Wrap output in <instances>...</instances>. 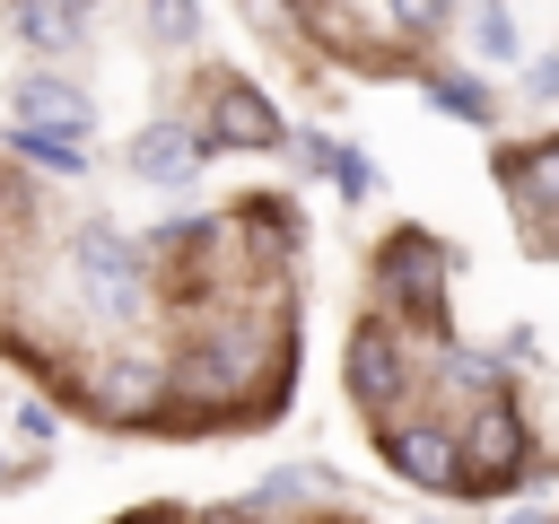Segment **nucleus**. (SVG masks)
<instances>
[{
    "label": "nucleus",
    "mask_w": 559,
    "mask_h": 524,
    "mask_svg": "<svg viewBox=\"0 0 559 524\" xmlns=\"http://www.w3.org/2000/svg\"><path fill=\"white\" fill-rule=\"evenodd\" d=\"M0 472H9V463H0Z\"/></svg>",
    "instance_id": "c85d7f7f"
},
{
    "label": "nucleus",
    "mask_w": 559,
    "mask_h": 524,
    "mask_svg": "<svg viewBox=\"0 0 559 524\" xmlns=\"http://www.w3.org/2000/svg\"><path fill=\"white\" fill-rule=\"evenodd\" d=\"M70 9H105V0H70Z\"/></svg>",
    "instance_id": "a878e982"
},
{
    "label": "nucleus",
    "mask_w": 559,
    "mask_h": 524,
    "mask_svg": "<svg viewBox=\"0 0 559 524\" xmlns=\"http://www.w3.org/2000/svg\"><path fill=\"white\" fill-rule=\"evenodd\" d=\"M463 35H472L480 61H524V26H515L507 0H463Z\"/></svg>",
    "instance_id": "2eb2a0df"
},
{
    "label": "nucleus",
    "mask_w": 559,
    "mask_h": 524,
    "mask_svg": "<svg viewBox=\"0 0 559 524\" xmlns=\"http://www.w3.org/2000/svg\"><path fill=\"white\" fill-rule=\"evenodd\" d=\"M376 297L419 341H445V323H454V245L428 236V227H393L376 245Z\"/></svg>",
    "instance_id": "f03ea898"
},
{
    "label": "nucleus",
    "mask_w": 559,
    "mask_h": 524,
    "mask_svg": "<svg viewBox=\"0 0 559 524\" xmlns=\"http://www.w3.org/2000/svg\"><path fill=\"white\" fill-rule=\"evenodd\" d=\"M79 410L105 419V428H166L175 410V349H114L87 384H79Z\"/></svg>",
    "instance_id": "39448f33"
},
{
    "label": "nucleus",
    "mask_w": 559,
    "mask_h": 524,
    "mask_svg": "<svg viewBox=\"0 0 559 524\" xmlns=\"http://www.w3.org/2000/svg\"><path fill=\"white\" fill-rule=\"evenodd\" d=\"M454 437H463V489L454 498H515L524 489V472H533V419H524V402L507 384L480 393L454 419Z\"/></svg>",
    "instance_id": "7ed1b4c3"
},
{
    "label": "nucleus",
    "mask_w": 559,
    "mask_h": 524,
    "mask_svg": "<svg viewBox=\"0 0 559 524\" xmlns=\"http://www.w3.org/2000/svg\"><path fill=\"white\" fill-rule=\"evenodd\" d=\"M384 26H393L402 44H437V35L463 26V0H384Z\"/></svg>",
    "instance_id": "dca6fc26"
},
{
    "label": "nucleus",
    "mask_w": 559,
    "mask_h": 524,
    "mask_svg": "<svg viewBox=\"0 0 559 524\" xmlns=\"http://www.w3.org/2000/svg\"><path fill=\"white\" fill-rule=\"evenodd\" d=\"M192 524H271V515H262V507H253V498H236V507H201V515H192Z\"/></svg>",
    "instance_id": "5701e85b"
},
{
    "label": "nucleus",
    "mask_w": 559,
    "mask_h": 524,
    "mask_svg": "<svg viewBox=\"0 0 559 524\" xmlns=\"http://www.w3.org/2000/svg\"><path fill=\"white\" fill-rule=\"evenodd\" d=\"M148 35L157 44H192L201 35V0H148Z\"/></svg>",
    "instance_id": "6ab92c4d"
},
{
    "label": "nucleus",
    "mask_w": 559,
    "mask_h": 524,
    "mask_svg": "<svg viewBox=\"0 0 559 524\" xmlns=\"http://www.w3.org/2000/svg\"><path fill=\"white\" fill-rule=\"evenodd\" d=\"M201 140H210V157H262V148H288V114L271 105V87L218 79L210 114H201Z\"/></svg>",
    "instance_id": "0eeeda50"
},
{
    "label": "nucleus",
    "mask_w": 559,
    "mask_h": 524,
    "mask_svg": "<svg viewBox=\"0 0 559 524\" xmlns=\"http://www.w3.org/2000/svg\"><path fill=\"white\" fill-rule=\"evenodd\" d=\"M131 175L140 183H157V192H175V183H192L201 166H210V140H201V122H183V114H157V122H140L131 131Z\"/></svg>",
    "instance_id": "6e6552de"
},
{
    "label": "nucleus",
    "mask_w": 559,
    "mask_h": 524,
    "mask_svg": "<svg viewBox=\"0 0 559 524\" xmlns=\"http://www.w3.org/2000/svg\"><path fill=\"white\" fill-rule=\"evenodd\" d=\"M17 44L26 52H79L87 44V9H70V0H17Z\"/></svg>",
    "instance_id": "ddd939ff"
},
{
    "label": "nucleus",
    "mask_w": 559,
    "mask_h": 524,
    "mask_svg": "<svg viewBox=\"0 0 559 524\" xmlns=\"http://www.w3.org/2000/svg\"><path fill=\"white\" fill-rule=\"evenodd\" d=\"M437 376L480 402V393H498V384L515 376V358H507V349H472V341H437Z\"/></svg>",
    "instance_id": "4468645a"
},
{
    "label": "nucleus",
    "mask_w": 559,
    "mask_h": 524,
    "mask_svg": "<svg viewBox=\"0 0 559 524\" xmlns=\"http://www.w3.org/2000/svg\"><path fill=\"white\" fill-rule=\"evenodd\" d=\"M332 489H341V480H332L323 463H288V472H271V480H253V507H262V515H280L288 498H332Z\"/></svg>",
    "instance_id": "f3484780"
},
{
    "label": "nucleus",
    "mask_w": 559,
    "mask_h": 524,
    "mask_svg": "<svg viewBox=\"0 0 559 524\" xmlns=\"http://www.w3.org/2000/svg\"><path fill=\"white\" fill-rule=\"evenodd\" d=\"M323 524H349V515H323Z\"/></svg>",
    "instance_id": "bb28decb"
},
{
    "label": "nucleus",
    "mask_w": 559,
    "mask_h": 524,
    "mask_svg": "<svg viewBox=\"0 0 559 524\" xmlns=\"http://www.w3.org/2000/svg\"><path fill=\"white\" fill-rule=\"evenodd\" d=\"M524 96H559V52H542V61H524Z\"/></svg>",
    "instance_id": "4be33fe9"
},
{
    "label": "nucleus",
    "mask_w": 559,
    "mask_h": 524,
    "mask_svg": "<svg viewBox=\"0 0 559 524\" xmlns=\"http://www.w3.org/2000/svg\"><path fill=\"white\" fill-rule=\"evenodd\" d=\"M419 96H428V114H445V122H472V131L498 122V96H489L480 70H419Z\"/></svg>",
    "instance_id": "f8f14e48"
},
{
    "label": "nucleus",
    "mask_w": 559,
    "mask_h": 524,
    "mask_svg": "<svg viewBox=\"0 0 559 524\" xmlns=\"http://www.w3.org/2000/svg\"><path fill=\"white\" fill-rule=\"evenodd\" d=\"M70 288H79V306H87L105 332L148 323V306H157L148 236H131V227H114V218H87V227L70 236Z\"/></svg>",
    "instance_id": "f257e3e1"
},
{
    "label": "nucleus",
    "mask_w": 559,
    "mask_h": 524,
    "mask_svg": "<svg viewBox=\"0 0 559 524\" xmlns=\"http://www.w3.org/2000/svg\"><path fill=\"white\" fill-rule=\"evenodd\" d=\"M498 192L515 218L550 227L559 218V131L550 140H524V148H498Z\"/></svg>",
    "instance_id": "1a4fd4ad"
},
{
    "label": "nucleus",
    "mask_w": 559,
    "mask_h": 524,
    "mask_svg": "<svg viewBox=\"0 0 559 524\" xmlns=\"http://www.w3.org/2000/svg\"><path fill=\"white\" fill-rule=\"evenodd\" d=\"M17 437H26V445H52V437H61V419H52L44 402H17Z\"/></svg>",
    "instance_id": "412c9836"
},
{
    "label": "nucleus",
    "mask_w": 559,
    "mask_h": 524,
    "mask_svg": "<svg viewBox=\"0 0 559 524\" xmlns=\"http://www.w3.org/2000/svg\"><path fill=\"white\" fill-rule=\"evenodd\" d=\"M0 148L9 157H26L35 175H52V183H79L87 175V131H52V122H0Z\"/></svg>",
    "instance_id": "9b49d317"
},
{
    "label": "nucleus",
    "mask_w": 559,
    "mask_h": 524,
    "mask_svg": "<svg viewBox=\"0 0 559 524\" xmlns=\"http://www.w3.org/2000/svg\"><path fill=\"white\" fill-rule=\"evenodd\" d=\"M341 384H349V402H358V419H367V428H376V419H393V410H411V402H419L411 323H393L384 306H376V314H358V323H349V341H341Z\"/></svg>",
    "instance_id": "20e7f679"
},
{
    "label": "nucleus",
    "mask_w": 559,
    "mask_h": 524,
    "mask_svg": "<svg viewBox=\"0 0 559 524\" xmlns=\"http://www.w3.org/2000/svg\"><path fill=\"white\" fill-rule=\"evenodd\" d=\"M288 9H297V17H314V9H323V0H288Z\"/></svg>",
    "instance_id": "393cba45"
},
{
    "label": "nucleus",
    "mask_w": 559,
    "mask_h": 524,
    "mask_svg": "<svg viewBox=\"0 0 559 524\" xmlns=\"http://www.w3.org/2000/svg\"><path fill=\"white\" fill-rule=\"evenodd\" d=\"M0 9H17V0H0Z\"/></svg>",
    "instance_id": "cd10ccee"
},
{
    "label": "nucleus",
    "mask_w": 559,
    "mask_h": 524,
    "mask_svg": "<svg viewBox=\"0 0 559 524\" xmlns=\"http://www.w3.org/2000/svg\"><path fill=\"white\" fill-rule=\"evenodd\" d=\"M376 463L402 480V489H419V498H454L463 489V437H454V419H437V410H393V419H376Z\"/></svg>",
    "instance_id": "423d86ee"
},
{
    "label": "nucleus",
    "mask_w": 559,
    "mask_h": 524,
    "mask_svg": "<svg viewBox=\"0 0 559 524\" xmlns=\"http://www.w3.org/2000/svg\"><path fill=\"white\" fill-rule=\"evenodd\" d=\"M332 192H341V201H376V166H367V148H349V157H341Z\"/></svg>",
    "instance_id": "aec40b11"
},
{
    "label": "nucleus",
    "mask_w": 559,
    "mask_h": 524,
    "mask_svg": "<svg viewBox=\"0 0 559 524\" xmlns=\"http://www.w3.org/2000/svg\"><path fill=\"white\" fill-rule=\"evenodd\" d=\"M288 148H297V166H306V175H323V183H332V175H341V157H349V140H332V131H314V122H306V131H288Z\"/></svg>",
    "instance_id": "a211bd4d"
},
{
    "label": "nucleus",
    "mask_w": 559,
    "mask_h": 524,
    "mask_svg": "<svg viewBox=\"0 0 559 524\" xmlns=\"http://www.w3.org/2000/svg\"><path fill=\"white\" fill-rule=\"evenodd\" d=\"M9 114H17V122H52V131H87V122H96L87 87L61 79V70H26V79L9 87Z\"/></svg>",
    "instance_id": "9d476101"
},
{
    "label": "nucleus",
    "mask_w": 559,
    "mask_h": 524,
    "mask_svg": "<svg viewBox=\"0 0 559 524\" xmlns=\"http://www.w3.org/2000/svg\"><path fill=\"white\" fill-rule=\"evenodd\" d=\"M507 524H559V515H542V507H507Z\"/></svg>",
    "instance_id": "b1692460"
}]
</instances>
